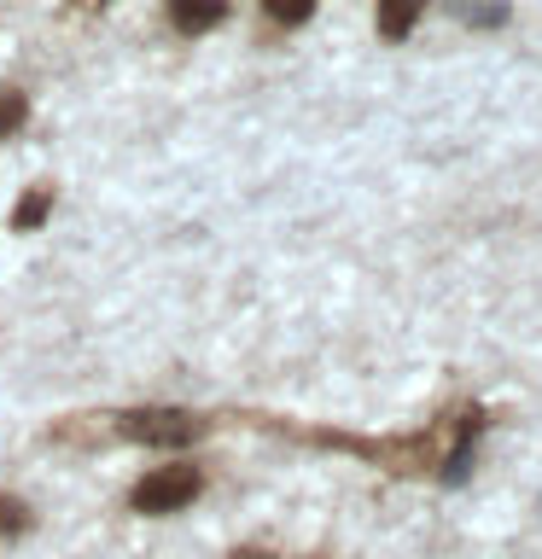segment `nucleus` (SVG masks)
I'll return each instance as SVG.
<instances>
[{
	"instance_id": "f257e3e1",
	"label": "nucleus",
	"mask_w": 542,
	"mask_h": 559,
	"mask_svg": "<svg viewBox=\"0 0 542 559\" xmlns=\"http://www.w3.org/2000/svg\"><path fill=\"white\" fill-rule=\"evenodd\" d=\"M199 489H204L199 466H157L134 484V513H175V507H187Z\"/></svg>"
},
{
	"instance_id": "f03ea898",
	"label": "nucleus",
	"mask_w": 542,
	"mask_h": 559,
	"mask_svg": "<svg viewBox=\"0 0 542 559\" xmlns=\"http://www.w3.org/2000/svg\"><path fill=\"white\" fill-rule=\"evenodd\" d=\"M122 437L152 443V449H181L204 437V419H192L181 408H146V414H122Z\"/></svg>"
},
{
	"instance_id": "7ed1b4c3",
	"label": "nucleus",
	"mask_w": 542,
	"mask_h": 559,
	"mask_svg": "<svg viewBox=\"0 0 542 559\" xmlns=\"http://www.w3.org/2000/svg\"><path fill=\"white\" fill-rule=\"evenodd\" d=\"M227 17V0H169V24L181 35H204Z\"/></svg>"
},
{
	"instance_id": "20e7f679",
	"label": "nucleus",
	"mask_w": 542,
	"mask_h": 559,
	"mask_svg": "<svg viewBox=\"0 0 542 559\" xmlns=\"http://www.w3.org/2000/svg\"><path fill=\"white\" fill-rule=\"evenodd\" d=\"M479 431H484V414H467L461 426H455V449L444 454V484H461L472 472V443H479Z\"/></svg>"
},
{
	"instance_id": "39448f33",
	"label": "nucleus",
	"mask_w": 542,
	"mask_h": 559,
	"mask_svg": "<svg viewBox=\"0 0 542 559\" xmlns=\"http://www.w3.org/2000/svg\"><path fill=\"white\" fill-rule=\"evenodd\" d=\"M420 12H426V0H379V35L385 41H402L420 24Z\"/></svg>"
},
{
	"instance_id": "423d86ee",
	"label": "nucleus",
	"mask_w": 542,
	"mask_h": 559,
	"mask_svg": "<svg viewBox=\"0 0 542 559\" xmlns=\"http://www.w3.org/2000/svg\"><path fill=\"white\" fill-rule=\"evenodd\" d=\"M47 210H52V187H35L30 199L12 210V227H17V234H30V227H42V222H47Z\"/></svg>"
},
{
	"instance_id": "0eeeda50",
	"label": "nucleus",
	"mask_w": 542,
	"mask_h": 559,
	"mask_svg": "<svg viewBox=\"0 0 542 559\" xmlns=\"http://www.w3.org/2000/svg\"><path fill=\"white\" fill-rule=\"evenodd\" d=\"M455 12H461L472 29H490V24H502V17H507L502 0H455Z\"/></svg>"
},
{
	"instance_id": "6e6552de",
	"label": "nucleus",
	"mask_w": 542,
	"mask_h": 559,
	"mask_svg": "<svg viewBox=\"0 0 542 559\" xmlns=\"http://www.w3.org/2000/svg\"><path fill=\"white\" fill-rule=\"evenodd\" d=\"M24 117H30V99H24V94H12V87H7V94H0V140L24 129Z\"/></svg>"
},
{
	"instance_id": "1a4fd4ad",
	"label": "nucleus",
	"mask_w": 542,
	"mask_h": 559,
	"mask_svg": "<svg viewBox=\"0 0 542 559\" xmlns=\"http://www.w3.org/2000/svg\"><path fill=\"white\" fill-rule=\"evenodd\" d=\"M262 7H269L274 24H304V17L315 12V0H262Z\"/></svg>"
},
{
	"instance_id": "9d476101",
	"label": "nucleus",
	"mask_w": 542,
	"mask_h": 559,
	"mask_svg": "<svg viewBox=\"0 0 542 559\" xmlns=\"http://www.w3.org/2000/svg\"><path fill=\"white\" fill-rule=\"evenodd\" d=\"M24 501H0V531H24Z\"/></svg>"
},
{
	"instance_id": "9b49d317",
	"label": "nucleus",
	"mask_w": 542,
	"mask_h": 559,
	"mask_svg": "<svg viewBox=\"0 0 542 559\" xmlns=\"http://www.w3.org/2000/svg\"><path fill=\"white\" fill-rule=\"evenodd\" d=\"M234 559H269V554H234Z\"/></svg>"
},
{
	"instance_id": "f8f14e48",
	"label": "nucleus",
	"mask_w": 542,
	"mask_h": 559,
	"mask_svg": "<svg viewBox=\"0 0 542 559\" xmlns=\"http://www.w3.org/2000/svg\"><path fill=\"white\" fill-rule=\"evenodd\" d=\"M94 7H105V0H94Z\"/></svg>"
}]
</instances>
